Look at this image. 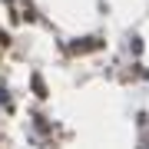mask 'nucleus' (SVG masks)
<instances>
[{"label": "nucleus", "instance_id": "nucleus-1", "mask_svg": "<svg viewBox=\"0 0 149 149\" xmlns=\"http://www.w3.org/2000/svg\"><path fill=\"white\" fill-rule=\"evenodd\" d=\"M33 90H37V96H47V90H43V80H40V76H33Z\"/></svg>", "mask_w": 149, "mask_h": 149}]
</instances>
